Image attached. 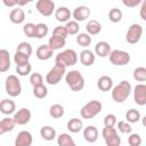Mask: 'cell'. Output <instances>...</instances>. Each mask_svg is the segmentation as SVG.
Returning <instances> with one entry per match:
<instances>
[{"label":"cell","instance_id":"30","mask_svg":"<svg viewBox=\"0 0 146 146\" xmlns=\"http://www.w3.org/2000/svg\"><path fill=\"white\" fill-rule=\"evenodd\" d=\"M49 114L52 119H60L64 115V107L60 104H54L49 110Z\"/></svg>","mask_w":146,"mask_h":146},{"label":"cell","instance_id":"24","mask_svg":"<svg viewBox=\"0 0 146 146\" xmlns=\"http://www.w3.org/2000/svg\"><path fill=\"white\" fill-rule=\"evenodd\" d=\"M86 30H87V33L89 35H96L102 31V25L98 21L90 19L86 25Z\"/></svg>","mask_w":146,"mask_h":146},{"label":"cell","instance_id":"39","mask_svg":"<svg viewBox=\"0 0 146 146\" xmlns=\"http://www.w3.org/2000/svg\"><path fill=\"white\" fill-rule=\"evenodd\" d=\"M16 51L22 52V54H25V55H27V56L31 57L33 49H32V46L29 42H21V43H18V46L16 48Z\"/></svg>","mask_w":146,"mask_h":146},{"label":"cell","instance_id":"9","mask_svg":"<svg viewBox=\"0 0 146 146\" xmlns=\"http://www.w3.org/2000/svg\"><path fill=\"white\" fill-rule=\"evenodd\" d=\"M143 35V26L140 24H137V23H133L129 26L128 31H127V34H125V40L128 43L130 44H135L137 43L140 38Z\"/></svg>","mask_w":146,"mask_h":146},{"label":"cell","instance_id":"2","mask_svg":"<svg viewBox=\"0 0 146 146\" xmlns=\"http://www.w3.org/2000/svg\"><path fill=\"white\" fill-rule=\"evenodd\" d=\"M65 81L72 91H80L84 88V78L78 70H73L66 73Z\"/></svg>","mask_w":146,"mask_h":146},{"label":"cell","instance_id":"36","mask_svg":"<svg viewBox=\"0 0 146 146\" xmlns=\"http://www.w3.org/2000/svg\"><path fill=\"white\" fill-rule=\"evenodd\" d=\"M108 19L112 23H119L122 19V11L119 8H112L108 13Z\"/></svg>","mask_w":146,"mask_h":146},{"label":"cell","instance_id":"44","mask_svg":"<svg viewBox=\"0 0 146 146\" xmlns=\"http://www.w3.org/2000/svg\"><path fill=\"white\" fill-rule=\"evenodd\" d=\"M51 35H55V36H60V38L66 39V36H67L68 34H67V32H66L65 26L58 25V26H56V27L54 29V31H52V34H51Z\"/></svg>","mask_w":146,"mask_h":146},{"label":"cell","instance_id":"3","mask_svg":"<svg viewBox=\"0 0 146 146\" xmlns=\"http://www.w3.org/2000/svg\"><path fill=\"white\" fill-rule=\"evenodd\" d=\"M55 62L57 64H60L65 67L67 66H72V65H75L76 62H78V54L75 50L73 49H66L64 51H60L56 58H55Z\"/></svg>","mask_w":146,"mask_h":146},{"label":"cell","instance_id":"35","mask_svg":"<svg viewBox=\"0 0 146 146\" xmlns=\"http://www.w3.org/2000/svg\"><path fill=\"white\" fill-rule=\"evenodd\" d=\"M32 71V66L31 64L27 62L25 64H21V65H16V72L18 73V75L21 76H26L31 73Z\"/></svg>","mask_w":146,"mask_h":146},{"label":"cell","instance_id":"47","mask_svg":"<svg viewBox=\"0 0 146 146\" xmlns=\"http://www.w3.org/2000/svg\"><path fill=\"white\" fill-rule=\"evenodd\" d=\"M122 2H123V5H124L125 7L133 8V7L139 6V5L143 2V0H122Z\"/></svg>","mask_w":146,"mask_h":146},{"label":"cell","instance_id":"8","mask_svg":"<svg viewBox=\"0 0 146 146\" xmlns=\"http://www.w3.org/2000/svg\"><path fill=\"white\" fill-rule=\"evenodd\" d=\"M102 135L107 146H120L121 139L114 127H105L102 131Z\"/></svg>","mask_w":146,"mask_h":146},{"label":"cell","instance_id":"41","mask_svg":"<svg viewBox=\"0 0 146 146\" xmlns=\"http://www.w3.org/2000/svg\"><path fill=\"white\" fill-rule=\"evenodd\" d=\"M115 125L117 127L119 131L122 133H130L132 131V128L128 121H119V122H116Z\"/></svg>","mask_w":146,"mask_h":146},{"label":"cell","instance_id":"22","mask_svg":"<svg viewBox=\"0 0 146 146\" xmlns=\"http://www.w3.org/2000/svg\"><path fill=\"white\" fill-rule=\"evenodd\" d=\"M97 87L100 91H110L112 88H113V80L112 78H110L108 75H103L98 79L97 81Z\"/></svg>","mask_w":146,"mask_h":146},{"label":"cell","instance_id":"17","mask_svg":"<svg viewBox=\"0 0 146 146\" xmlns=\"http://www.w3.org/2000/svg\"><path fill=\"white\" fill-rule=\"evenodd\" d=\"M55 17L60 23H66L72 17V13L67 7H59L55 10Z\"/></svg>","mask_w":146,"mask_h":146},{"label":"cell","instance_id":"48","mask_svg":"<svg viewBox=\"0 0 146 146\" xmlns=\"http://www.w3.org/2000/svg\"><path fill=\"white\" fill-rule=\"evenodd\" d=\"M145 10H146V2L143 0V2H141V7H140V17H141V19H143V21H146Z\"/></svg>","mask_w":146,"mask_h":146},{"label":"cell","instance_id":"6","mask_svg":"<svg viewBox=\"0 0 146 146\" xmlns=\"http://www.w3.org/2000/svg\"><path fill=\"white\" fill-rule=\"evenodd\" d=\"M65 70H66L65 66H63V65L56 63V64L51 67V70L47 73V75H46V81H47L49 84H51V86H55V84L59 83L60 80L63 79L64 74L66 73Z\"/></svg>","mask_w":146,"mask_h":146},{"label":"cell","instance_id":"26","mask_svg":"<svg viewBox=\"0 0 146 146\" xmlns=\"http://www.w3.org/2000/svg\"><path fill=\"white\" fill-rule=\"evenodd\" d=\"M67 130L70 131V132H72V133H78V132H80L81 130H82V127H83V124H82V121L80 120V119H78V117H73V119H71L68 122H67Z\"/></svg>","mask_w":146,"mask_h":146},{"label":"cell","instance_id":"25","mask_svg":"<svg viewBox=\"0 0 146 146\" xmlns=\"http://www.w3.org/2000/svg\"><path fill=\"white\" fill-rule=\"evenodd\" d=\"M15 128V122L13 117H5L0 121V135L11 131Z\"/></svg>","mask_w":146,"mask_h":146},{"label":"cell","instance_id":"7","mask_svg":"<svg viewBox=\"0 0 146 146\" xmlns=\"http://www.w3.org/2000/svg\"><path fill=\"white\" fill-rule=\"evenodd\" d=\"M108 57H110V62L115 66H123L130 62V55L124 50H119V49L111 50Z\"/></svg>","mask_w":146,"mask_h":146},{"label":"cell","instance_id":"13","mask_svg":"<svg viewBox=\"0 0 146 146\" xmlns=\"http://www.w3.org/2000/svg\"><path fill=\"white\" fill-rule=\"evenodd\" d=\"M33 141V137L30 131L23 130L18 132L16 139H15V145L16 146H31Z\"/></svg>","mask_w":146,"mask_h":146},{"label":"cell","instance_id":"33","mask_svg":"<svg viewBox=\"0 0 146 146\" xmlns=\"http://www.w3.org/2000/svg\"><path fill=\"white\" fill-rule=\"evenodd\" d=\"M125 119L129 123H136L140 120V113H139V111H137L135 108H130L125 113Z\"/></svg>","mask_w":146,"mask_h":146},{"label":"cell","instance_id":"14","mask_svg":"<svg viewBox=\"0 0 146 146\" xmlns=\"http://www.w3.org/2000/svg\"><path fill=\"white\" fill-rule=\"evenodd\" d=\"M90 16V9L87 6H78L73 10V18L76 22H83Z\"/></svg>","mask_w":146,"mask_h":146},{"label":"cell","instance_id":"12","mask_svg":"<svg viewBox=\"0 0 146 146\" xmlns=\"http://www.w3.org/2000/svg\"><path fill=\"white\" fill-rule=\"evenodd\" d=\"M31 116H32L31 111L27 110V108H25V107H23V108L18 110V112H16L14 114V117L13 119H14L15 124L24 125V124H26L31 120Z\"/></svg>","mask_w":146,"mask_h":146},{"label":"cell","instance_id":"27","mask_svg":"<svg viewBox=\"0 0 146 146\" xmlns=\"http://www.w3.org/2000/svg\"><path fill=\"white\" fill-rule=\"evenodd\" d=\"M40 135H41V137L44 140L50 141V140L55 139V137H56V130L52 127H50V125H44V127L41 128Z\"/></svg>","mask_w":146,"mask_h":146},{"label":"cell","instance_id":"45","mask_svg":"<svg viewBox=\"0 0 146 146\" xmlns=\"http://www.w3.org/2000/svg\"><path fill=\"white\" fill-rule=\"evenodd\" d=\"M117 120H116V116L114 114H107L105 117H104V125L105 127H115Z\"/></svg>","mask_w":146,"mask_h":146},{"label":"cell","instance_id":"18","mask_svg":"<svg viewBox=\"0 0 146 146\" xmlns=\"http://www.w3.org/2000/svg\"><path fill=\"white\" fill-rule=\"evenodd\" d=\"M10 67V56L9 51L6 49H0V73H5Z\"/></svg>","mask_w":146,"mask_h":146},{"label":"cell","instance_id":"1","mask_svg":"<svg viewBox=\"0 0 146 146\" xmlns=\"http://www.w3.org/2000/svg\"><path fill=\"white\" fill-rule=\"evenodd\" d=\"M131 91H132V88L130 82L123 80L112 89V98L116 103H123L130 96Z\"/></svg>","mask_w":146,"mask_h":146},{"label":"cell","instance_id":"20","mask_svg":"<svg viewBox=\"0 0 146 146\" xmlns=\"http://www.w3.org/2000/svg\"><path fill=\"white\" fill-rule=\"evenodd\" d=\"M111 50H112L111 49V46L106 41H99L95 46V52H96V55H98L99 57H103V58L104 57H107L110 55Z\"/></svg>","mask_w":146,"mask_h":146},{"label":"cell","instance_id":"15","mask_svg":"<svg viewBox=\"0 0 146 146\" xmlns=\"http://www.w3.org/2000/svg\"><path fill=\"white\" fill-rule=\"evenodd\" d=\"M54 55V49L49 44H41L36 49V58L40 60H47Z\"/></svg>","mask_w":146,"mask_h":146},{"label":"cell","instance_id":"49","mask_svg":"<svg viewBox=\"0 0 146 146\" xmlns=\"http://www.w3.org/2000/svg\"><path fill=\"white\" fill-rule=\"evenodd\" d=\"M2 2L6 7H14L17 5V0H2Z\"/></svg>","mask_w":146,"mask_h":146},{"label":"cell","instance_id":"43","mask_svg":"<svg viewBox=\"0 0 146 146\" xmlns=\"http://www.w3.org/2000/svg\"><path fill=\"white\" fill-rule=\"evenodd\" d=\"M128 143H129L130 146H140V144H141V137L138 133H131L130 132V136L128 138Z\"/></svg>","mask_w":146,"mask_h":146},{"label":"cell","instance_id":"21","mask_svg":"<svg viewBox=\"0 0 146 146\" xmlns=\"http://www.w3.org/2000/svg\"><path fill=\"white\" fill-rule=\"evenodd\" d=\"M95 59H96L95 54L89 49H84L80 52V62L84 66H91L95 63Z\"/></svg>","mask_w":146,"mask_h":146},{"label":"cell","instance_id":"19","mask_svg":"<svg viewBox=\"0 0 146 146\" xmlns=\"http://www.w3.org/2000/svg\"><path fill=\"white\" fill-rule=\"evenodd\" d=\"M16 104L11 99H2L0 102V112L5 115H10L15 112Z\"/></svg>","mask_w":146,"mask_h":146},{"label":"cell","instance_id":"34","mask_svg":"<svg viewBox=\"0 0 146 146\" xmlns=\"http://www.w3.org/2000/svg\"><path fill=\"white\" fill-rule=\"evenodd\" d=\"M76 43L81 47H88L91 43V36L88 33H78Z\"/></svg>","mask_w":146,"mask_h":146},{"label":"cell","instance_id":"32","mask_svg":"<svg viewBox=\"0 0 146 146\" xmlns=\"http://www.w3.org/2000/svg\"><path fill=\"white\" fill-rule=\"evenodd\" d=\"M33 95L34 97L42 99L48 95V89L44 87V84H38V86H33Z\"/></svg>","mask_w":146,"mask_h":146},{"label":"cell","instance_id":"11","mask_svg":"<svg viewBox=\"0 0 146 146\" xmlns=\"http://www.w3.org/2000/svg\"><path fill=\"white\" fill-rule=\"evenodd\" d=\"M133 100L140 106L146 105V86L144 83H139L133 89Z\"/></svg>","mask_w":146,"mask_h":146},{"label":"cell","instance_id":"46","mask_svg":"<svg viewBox=\"0 0 146 146\" xmlns=\"http://www.w3.org/2000/svg\"><path fill=\"white\" fill-rule=\"evenodd\" d=\"M30 82L32 86H38V84H42L43 83V78L40 73H33L30 76Z\"/></svg>","mask_w":146,"mask_h":146},{"label":"cell","instance_id":"28","mask_svg":"<svg viewBox=\"0 0 146 146\" xmlns=\"http://www.w3.org/2000/svg\"><path fill=\"white\" fill-rule=\"evenodd\" d=\"M65 42H66V39L60 38V36L51 35L50 39H49V41H48V44H49L54 50H57V49H62V48L65 46Z\"/></svg>","mask_w":146,"mask_h":146},{"label":"cell","instance_id":"40","mask_svg":"<svg viewBox=\"0 0 146 146\" xmlns=\"http://www.w3.org/2000/svg\"><path fill=\"white\" fill-rule=\"evenodd\" d=\"M23 32L29 38H35V24H33V23H26L23 26Z\"/></svg>","mask_w":146,"mask_h":146},{"label":"cell","instance_id":"50","mask_svg":"<svg viewBox=\"0 0 146 146\" xmlns=\"http://www.w3.org/2000/svg\"><path fill=\"white\" fill-rule=\"evenodd\" d=\"M29 1H30V2H31V1H33V0H29Z\"/></svg>","mask_w":146,"mask_h":146},{"label":"cell","instance_id":"4","mask_svg":"<svg viewBox=\"0 0 146 146\" xmlns=\"http://www.w3.org/2000/svg\"><path fill=\"white\" fill-rule=\"evenodd\" d=\"M5 88H6V92L10 96V97H17L21 95L22 92V86H21V81L19 79L11 74L8 75L6 78V82H5Z\"/></svg>","mask_w":146,"mask_h":146},{"label":"cell","instance_id":"38","mask_svg":"<svg viewBox=\"0 0 146 146\" xmlns=\"http://www.w3.org/2000/svg\"><path fill=\"white\" fill-rule=\"evenodd\" d=\"M133 79L138 82H145L146 81V68L143 66L137 67L133 71Z\"/></svg>","mask_w":146,"mask_h":146},{"label":"cell","instance_id":"16","mask_svg":"<svg viewBox=\"0 0 146 146\" xmlns=\"http://www.w3.org/2000/svg\"><path fill=\"white\" fill-rule=\"evenodd\" d=\"M98 136H99V132L95 125H87L83 129V138L88 143H95L98 139Z\"/></svg>","mask_w":146,"mask_h":146},{"label":"cell","instance_id":"23","mask_svg":"<svg viewBox=\"0 0 146 146\" xmlns=\"http://www.w3.org/2000/svg\"><path fill=\"white\" fill-rule=\"evenodd\" d=\"M9 19L11 23L14 24H21L25 21V13L23 9L21 8H16V9H13L9 14Z\"/></svg>","mask_w":146,"mask_h":146},{"label":"cell","instance_id":"31","mask_svg":"<svg viewBox=\"0 0 146 146\" xmlns=\"http://www.w3.org/2000/svg\"><path fill=\"white\" fill-rule=\"evenodd\" d=\"M65 29H66V32L67 34H71V35H75L79 33L80 31V25H79V22L76 21H68L66 22V25H65Z\"/></svg>","mask_w":146,"mask_h":146},{"label":"cell","instance_id":"29","mask_svg":"<svg viewBox=\"0 0 146 146\" xmlns=\"http://www.w3.org/2000/svg\"><path fill=\"white\" fill-rule=\"evenodd\" d=\"M57 144L59 146H74L75 143L68 133H60L57 138Z\"/></svg>","mask_w":146,"mask_h":146},{"label":"cell","instance_id":"10","mask_svg":"<svg viewBox=\"0 0 146 146\" xmlns=\"http://www.w3.org/2000/svg\"><path fill=\"white\" fill-rule=\"evenodd\" d=\"M35 8L42 16L46 17H49L55 13V3L52 0H38Z\"/></svg>","mask_w":146,"mask_h":146},{"label":"cell","instance_id":"37","mask_svg":"<svg viewBox=\"0 0 146 146\" xmlns=\"http://www.w3.org/2000/svg\"><path fill=\"white\" fill-rule=\"evenodd\" d=\"M47 33H48V26L44 23L35 24V38L42 39L47 35Z\"/></svg>","mask_w":146,"mask_h":146},{"label":"cell","instance_id":"42","mask_svg":"<svg viewBox=\"0 0 146 146\" xmlns=\"http://www.w3.org/2000/svg\"><path fill=\"white\" fill-rule=\"evenodd\" d=\"M29 59H30V56H27L25 54H22V52H18V51H16V54L14 56V60H15L16 65L25 64V63L29 62Z\"/></svg>","mask_w":146,"mask_h":146},{"label":"cell","instance_id":"5","mask_svg":"<svg viewBox=\"0 0 146 146\" xmlns=\"http://www.w3.org/2000/svg\"><path fill=\"white\" fill-rule=\"evenodd\" d=\"M102 107H103V105H102L100 102H98V100H90V102H88V103L81 108L80 114H81L82 119L89 120V119L95 117V116L102 111Z\"/></svg>","mask_w":146,"mask_h":146}]
</instances>
